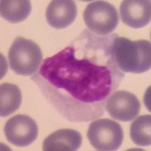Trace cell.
<instances>
[{
    "label": "cell",
    "instance_id": "ba28073f",
    "mask_svg": "<svg viewBox=\"0 0 151 151\" xmlns=\"http://www.w3.org/2000/svg\"><path fill=\"white\" fill-rule=\"evenodd\" d=\"M120 17L128 27L140 29L147 26L151 18L150 0H125L120 5Z\"/></svg>",
    "mask_w": 151,
    "mask_h": 151
},
{
    "label": "cell",
    "instance_id": "7a4b0ae2",
    "mask_svg": "<svg viewBox=\"0 0 151 151\" xmlns=\"http://www.w3.org/2000/svg\"><path fill=\"white\" fill-rule=\"evenodd\" d=\"M113 52L117 66L122 72L143 73L151 67V45L147 40L132 41L116 36Z\"/></svg>",
    "mask_w": 151,
    "mask_h": 151
},
{
    "label": "cell",
    "instance_id": "8fae6325",
    "mask_svg": "<svg viewBox=\"0 0 151 151\" xmlns=\"http://www.w3.org/2000/svg\"><path fill=\"white\" fill-rule=\"evenodd\" d=\"M32 11L31 2L28 0H2L0 2V13L5 21L10 23L25 21Z\"/></svg>",
    "mask_w": 151,
    "mask_h": 151
},
{
    "label": "cell",
    "instance_id": "30bf717a",
    "mask_svg": "<svg viewBox=\"0 0 151 151\" xmlns=\"http://www.w3.org/2000/svg\"><path fill=\"white\" fill-rule=\"evenodd\" d=\"M83 137L73 129H60L44 140V151H75L82 145Z\"/></svg>",
    "mask_w": 151,
    "mask_h": 151
},
{
    "label": "cell",
    "instance_id": "7c38bea8",
    "mask_svg": "<svg viewBox=\"0 0 151 151\" xmlns=\"http://www.w3.org/2000/svg\"><path fill=\"white\" fill-rule=\"evenodd\" d=\"M22 94L17 86L12 83H3L0 86V115L7 117L21 106Z\"/></svg>",
    "mask_w": 151,
    "mask_h": 151
},
{
    "label": "cell",
    "instance_id": "4fadbf2b",
    "mask_svg": "<svg viewBox=\"0 0 151 151\" xmlns=\"http://www.w3.org/2000/svg\"><path fill=\"white\" fill-rule=\"evenodd\" d=\"M150 130L151 116H141L131 125V139L137 146H150L151 144Z\"/></svg>",
    "mask_w": 151,
    "mask_h": 151
},
{
    "label": "cell",
    "instance_id": "52a82bcc",
    "mask_svg": "<svg viewBox=\"0 0 151 151\" xmlns=\"http://www.w3.org/2000/svg\"><path fill=\"white\" fill-rule=\"evenodd\" d=\"M105 109L110 116L120 122H129L137 116L141 103L132 93L124 90L113 92L108 98Z\"/></svg>",
    "mask_w": 151,
    "mask_h": 151
},
{
    "label": "cell",
    "instance_id": "277c9868",
    "mask_svg": "<svg viewBox=\"0 0 151 151\" xmlns=\"http://www.w3.org/2000/svg\"><path fill=\"white\" fill-rule=\"evenodd\" d=\"M83 19L88 29L98 36L110 35L119 24L116 8L105 1H95L86 6Z\"/></svg>",
    "mask_w": 151,
    "mask_h": 151
},
{
    "label": "cell",
    "instance_id": "9c48e42d",
    "mask_svg": "<svg viewBox=\"0 0 151 151\" xmlns=\"http://www.w3.org/2000/svg\"><path fill=\"white\" fill-rule=\"evenodd\" d=\"M77 15V7L72 0H54L46 9L48 24L55 29H64L70 26Z\"/></svg>",
    "mask_w": 151,
    "mask_h": 151
},
{
    "label": "cell",
    "instance_id": "6da1fadb",
    "mask_svg": "<svg viewBox=\"0 0 151 151\" xmlns=\"http://www.w3.org/2000/svg\"><path fill=\"white\" fill-rule=\"evenodd\" d=\"M116 36L84 29L69 46L45 59L31 77L67 120L86 122L104 115L106 101L125 77L113 52Z\"/></svg>",
    "mask_w": 151,
    "mask_h": 151
},
{
    "label": "cell",
    "instance_id": "3957f363",
    "mask_svg": "<svg viewBox=\"0 0 151 151\" xmlns=\"http://www.w3.org/2000/svg\"><path fill=\"white\" fill-rule=\"evenodd\" d=\"M9 60L11 69L16 74L23 76H33L41 65L42 52L33 41L18 36L11 45Z\"/></svg>",
    "mask_w": 151,
    "mask_h": 151
},
{
    "label": "cell",
    "instance_id": "8992f818",
    "mask_svg": "<svg viewBox=\"0 0 151 151\" xmlns=\"http://www.w3.org/2000/svg\"><path fill=\"white\" fill-rule=\"evenodd\" d=\"M5 135L14 146L25 147L33 144L39 134L38 125L27 115H17L7 121L4 128Z\"/></svg>",
    "mask_w": 151,
    "mask_h": 151
},
{
    "label": "cell",
    "instance_id": "5b68a950",
    "mask_svg": "<svg viewBox=\"0 0 151 151\" xmlns=\"http://www.w3.org/2000/svg\"><path fill=\"white\" fill-rule=\"evenodd\" d=\"M87 137L97 150L113 151L121 147L124 133L118 122L109 119H99L90 124Z\"/></svg>",
    "mask_w": 151,
    "mask_h": 151
}]
</instances>
